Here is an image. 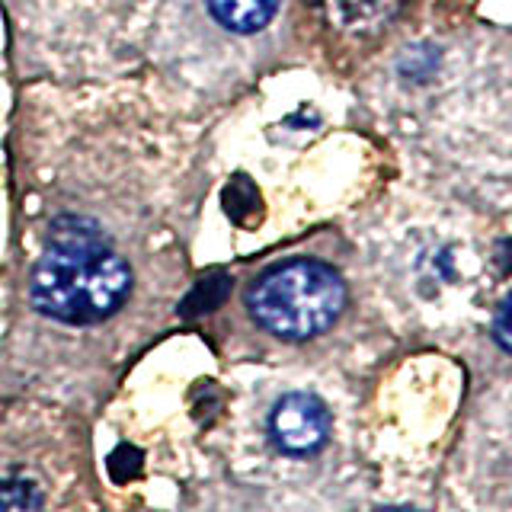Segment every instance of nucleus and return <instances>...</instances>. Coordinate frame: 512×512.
Listing matches in <instances>:
<instances>
[{"instance_id":"1","label":"nucleus","mask_w":512,"mask_h":512,"mask_svg":"<svg viewBox=\"0 0 512 512\" xmlns=\"http://www.w3.org/2000/svg\"><path fill=\"white\" fill-rule=\"evenodd\" d=\"M0 512H106L87 432L42 404H0Z\"/></svg>"},{"instance_id":"5","label":"nucleus","mask_w":512,"mask_h":512,"mask_svg":"<svg viewBox=\"0 0 512 512\" xmlns=\"http://www.w3.org/2000/svg\"><path fill=\"white\" fill-rule=\"evenodd\" d=\"M397 7L400 0H320V10L327 13V20L346 32L378 29L391 20Z\"/></svg>"},{"instance_id":"3","label":"nucleus","mask_w":512,"mask_h":512,"mask_svg":"<svg viewBox=\"0 0 512 512\" xmlns=\"http://www.w3.org/2000/svg\"><path fill=\"white\" fill-rule=\"evenodd\" d=\"M247 308L256 324L279 340H311L343 314L346 285L324 263L292 260L250 285Z\"/></svg>"},{"instance_id":"7","label":"nucleus","mask_w":512,"mask_h":512,"mask_svg":"<svg viewBox=\"0 0 512 512\" xmlns=\"http://www.w3.org/2000/svg\"><path fill=\"white\" fill-rule=\"evenodd\" d=\"M228 288L231 282L224 279V276H215V279H205L196 292L189 295L186 301V311H208V308H215L218 301H224V295H228Z\"/></svg>"},{"instance_id":"8","label":"nucleus","mask_w":512,"mask_h":512,"mask_svg":"<svg viewBox=\"0 0 512 512\" xmlns=\"http://www.w3.org/2000/svg\"><path fill=\"white\" fill-rule=\"evenodd\" d=\"M493 336H496V343H500L506 352H512V292L503 298L500 308H496V317H493Z\"/></svg>"},{"instance_id":"6","label":"nucleus","mask_w":512,"mask_h":512,"mask_svg":"<svg viewBox=\"0 0 512 512\" xmlns=\"http://www.w3.org/2000/svg\"><path fill=\"white\" fill-rule=\"evenodd\" d=\"M279 0H208L215 20L231 32H260L272 23Z\"/></svg>"},{"instance_id":"4","label":"nucleus","mask_w":512,"mask_h":512,"mask_svg":"<svg viewBox=\"0 0 512 512\" xmlns=\"http://www.w3.org/2000/svg\"><path fill=\"white\" fill-rule=\"evenodd\" d=\"M269 436L285 455H314L330 436V410L314 394H285L272 407Z\"/></svg>"},{"instance_id":"2","label":"nucleus","mask_w":512,"mask_h":512,"mask_svg":"<svg viewBox=\"0 0 512 512\" xmlns=\"http://www.w3.org/2000/svg\"><path fill=\"white\" fill-rule=\"evenodd\" d=\"M132 288V272L93 224L58 218L29 279L36 311L61 324H100L112 317Z\"/></svg>"}]
</instances>
